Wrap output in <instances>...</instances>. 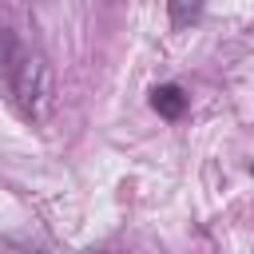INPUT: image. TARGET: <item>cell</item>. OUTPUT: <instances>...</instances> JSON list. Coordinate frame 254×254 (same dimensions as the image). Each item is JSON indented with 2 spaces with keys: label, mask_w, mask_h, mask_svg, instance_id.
Masks as SVG:
<instances>
[{
  "label": "cell",
  "mask_w": 254,
  "mask_h": 254,
  "mask_svg": "<svg viewBox=\"0 0 254 254\" xmlns=\"http://www.w3.org/2000/svg\"><path fill=\"white\" fill-rule=\"evenodd\" d=\"M4 83L24 119H44L52 107V67L44 52L28 48L12 28L4 32Z\"/></svg>",
  "instance_id": "1"
},
{
  "label": "cell",
  "mask_w": 254,
  "mask_h": 254,
  "mask_svg": "<svg viewBox=\"0 0 254 254\" xmlns=\"http://www.w3.org/2000/svg\"><path fill=\"white\" fill-rule=\"evenodd\" d=\"M151 107L163 115V119H183L187 115V107H190V95L179 87V83H159L155 91H151Z\"/></svg>",
  "instance_id": "2"
},
{
  "label": "cell",
  "mask_w": 254,
  "mask_h": 254,
  "mask_svg": "<svg viewBox=\"0 0 254 254\" xmlns=\"http://www.w3.org/2000/svg\"><path fill=\"white\" fill-rule=\"evenodd\" d=\"M202 4H206V0H167L171 24H175V28H190V24L202 16Z\"/></svg>",
  "instance_id": "3"
},
{
  "label": "cell",
  "mask_w": 254,
  "mask_h": 254,
  "mask_svg": "<svg viewBox=\"0 0 254 254\" xmlns=\"http://www.w3.org/2000/svg\"><path fill=\"white\" fill-rule=\"evenodd\" d=\"M250 171H254V167H250Z\"/></svg>",
  "instance_id": "4"
}]
</instances>
